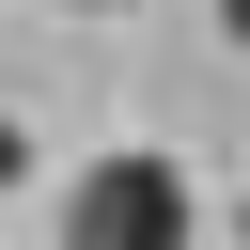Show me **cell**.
<instances>
[{
  "instance_id": "4",
  "label": "cell",
  "mask_w": 250,
  "mask_h": 250,
  "mask_svg": "<svg viewBox=\"0 0 250 250\" xmlns=\"http://www.w3.org/2000/svg\"><path fill=\"white\" fill-rule=\"evenodd\" d=\"M78 16H109V0H78Z\"/></svg>"
},
{
  "instance_id": "2",
  "label": "cell",
  "mask_w": 250,
  "mask_h": 250,
  "mask_svg": "<svg viewBox=\"0 0 250 250\" xmlns=\"http://www.w3.org/2000/svg\"><path fill=\"white\" fill-rule=\"evenodd\" d=\"M16 172H31V125H16V109H0V188H16Z\"/></svg>"
},
{
  "instance_id": "3",
  "label": "cell",
  "mask_w": 250,
  "mask_h": 250,
  "mask_svg": "<svg viewBox=\"0 0 250 250\" xmlns=\"http://www.w3.org/2000/svg\"><path fill=\"white\" fill-rule=\"evenodd\" d=\"M219 31H234V47H250V0H219Z\"/></svg>"
},
{
  "instance_id": "1",
  "label": "cell",
  "mask_w": 250,
  "mask_h": 250,
  "mask_svg": "<svg viewBox=\"0 0 250 250\" xmlns=\"http://www.w3.org/2000/svg\"><path fill=\"white\" fill-rule=\"evenodd\" d=\"M62 250H188V172H172L156 141L94 156V172L62 188Z\"/></svg>"
}]
</instances>
